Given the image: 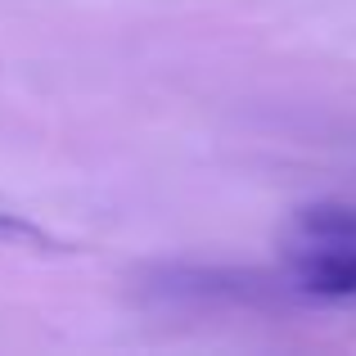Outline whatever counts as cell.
<instances>
[{"label": "cell", "instance_id": "6da1fadb", "mask_svg": "<svg viewBox=\"0 0 356 356\" xmlns=\"http://www.w3.org/2000/svg\"><path fill=\"white\" fill-rule=\"evenodd\" d=\"M293 284L312 298H356V248H307Z\"/></svg>", "mask_w": 356, "mask_h": 356}, {"label": "cell", "instance_id": "3957f363", "mask_svg": "<svg viewBox=\"0 0 356 356\" xmlns=\"http://www.w3.org/2000/svg\"><path fill=\"white\" fill-rule=\"evenodd\" d=\"M0 243H32V248H59L45 230H36L32 221L23 217H9V212H0Z\"/></svg>", "mask_w": 356, "mask_h": 356}, {"label": "cell", "instance_id": "7a4b0ae2", "mask_svg": "<svg viewBox=\"0 0 356 356\" xmlns=\"http://www.w3.org/2000/svg\"><path fill=\"white\" fill-rule=\"evenodd\" d=\"M307 248H356V208L352 203H312L298 212Z\"/></svg>", "mask_w": 356, "mask_h": 356}]
</instances>
